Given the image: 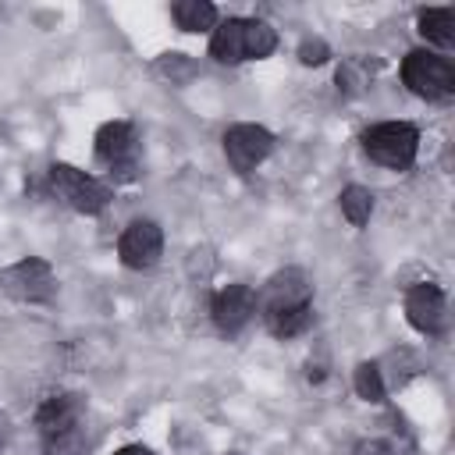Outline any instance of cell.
Masks as SVG:
<instances>
[{
  "label": "cell",
  "instance_id": "cell-1",
  "mask_svg": "<svg viewBox=\"0 0 455 455\" xmlns=\"http://www.w3.org/2000/svg\"><path fill=\"white\" fill-rule=\"evenodd\" d=\"M363 146H366V153H370L377 164H384V167H391V171H405V167L416 160L419 135H416L412 124L387 121V124L370 128L366 139H363Z\"/></svg>",
  "mask_w": 455,
  "mask_h": 455
},
{
  "label": "cell",
  "instance_id": "cell-2",
  "mask_svg": "<svg viewBox=\"0 0 455 455\" xmlns=\"http://www.w3.org/2000/svg\"><path fill=\"white\" fill-rule=\"evenodd\" d=\"M402 78L416 96H427V100H441V96H448L455 89L451 64L444 57H437V53H427V50H416V53L405 57Z\"/></svg>",
  "mask_w": 455,
  "mask_h": 455
},
{
  "label": "cell",
  "instance_id": "cell-3",
  "mask_svg": "<svg viewBox=\"0 0 455 455\" xmlns=\"http://www.w3.org/2000/svg\"><path fill=\"white\" fill-rule=\"evenodd\" d=\"M50 185L78 213H100L107 206V199H110V192L96 178H89L85 171H78L71 164H53L50 167Z\"/></svg>",
  "mask_w": 455,
  "mask_h": 455
},
{
  "label": "cell",
  "instance_id": "cell-4",
  "mask_svg": "<svg viewBox=\"0 0 455 455\" xmlns=\"http://www.w3.org/2000/svg\"><path fill=\"white\" fill-rule=\"evenodd\" d=\"M0 288L21 302H46L57 291V277L43 259H21L0 274Z\"/></svg>",
  "mask_w": 455,
  "mask_h": 455
},
{
  "label": "cell",
  "instance_id": "cell-5",
  "mask_svg": "<svg viewBox=\"0 0 455 455\" xmlns=\"http://www.w3.org/2000/svg\"><path fill=\"white\" fill-rule=\"evenodd\" d=\"M160 249H164V235L153 220H135L124 228L121 242H117V252L124 259V267L132 270H146L160 259Z\"/></svg>",
  "mask_w": 455,
  "mask_h": 455
},
{
  "label": "cell",
  "instance_id": "cell-6",
  "mask_svg": "<svg viewBox=\"0 0 455 455\" xmlns=\"http://www.w3.org/2000/svg\"><path fill=\"white\" fill-rule=\"evenodd\" d=\"M256 306L263 309V316L295 309V306H309V281L302 270H281L267 281L263 295L256 299Z\"/></svg>",
  "mask_w": 455,
  "mask_h": 455
},
{
  "label": "cell",
  "instance_id": "cell-7",
  "mask_svg": "<svg viewBox=\"0 0 455 455\" xmlns=\"http://www.w3.org/2000/svg\"><path fill=\"white\" fill-rule=\"evenodd\" d=\"M270 142L274 139H270L267 128H259V124H235L224 135V153H228V160L238 171H249V167H256L270 153Z\"/></svg>",
  "mask_w": 455,
  "mask_h": 455
},
{
  "label": "cell",
  "instance_id": "cell-8",
  "mask_svg": "<svg viewBox=\"0 0 455 455\" xmlns=\"http://www.w3.org/2000/svg\"><path fill=\"white\" fill-rule=\"evenodd\" d=\"M256 313V295L249 284H228L224 291H217L213 299V320L220 331L235 334L238 327L249 323V316Z\"/></svg>",
  "mask_w": 455,
  "mask_h": 455
},
{
  "label": "cell",
  "instance_id": "cell-9",
  "mask_svg": "<svg viewBox=\"0 0 455 455\" xmlns=\"http://www.w3.org/2000/svg\"><path fill=\"white\" fill-rule=\"evenodd\" d=\"M405 313H409V323L416 331L434 334L444 320V295L437 291V284H416L405 295Z\"/></svg>",
  "mask_w": 455,
  "mask_h": 455
},
{
  "label": "cell",
  "instance_id": "cell-10",
  "mask_svg": "<svg viewBox=\"0 0 455 455\" xmlns=\"http://www.w3.org/2000/svg\"><path fill=\"white\" fill-rule=\"evenodd\" d=\"M36 423H39V434L43 437H57V434L78 427V398L75 395H50L39 405Z\"/></svg>",
  "mask_w": 455,
  "mask_h": 455
},
{
  "label": "cell",
  "instance_id": "cell-11",
  "mask_svg": "<svg viewBox=\"0 0 455 455\" xmlns=\"http://www.w3.org/2000/svg\"><path fill=\"white\" fill-rule=\"evenodd\" d=\"M132 149H135V135H132V128L124 121H110V124H103L96 132V153H100V160L121 164V160L132 156Z\"/></svg>",
  "mask_w": 455,
  "mask_h": 455
},
{
  "label": "cell",
  "instance_id": "cell-12",
  "mask_svg": "<svg viewBox=\"0 0 455 455\" xmlns=\"http://www.w3.org/2000/svg\"><path fill=\"white\" fill-rule=\"evenodd\" d=\"M210 53H213L220 64H238V60H245V21L228 18V21L213 32Z\"/></svg>",
  "mask_w": 455,
  "mask_h": 455
},
{
  "label": "cell",
  "instance_id": "cell-13",
  "mask_svg": "<svg viewBox=\"0 0 455 455\" xmlns=\"http://www.w3.org/2000/svg\"><path fill=\"white\" fill-rule=\"evenodd\" d=\"M213 18H217V11H213L210 0H181V4H174V21L185 32H203V28L213 25Z\"/></svg>",
  "mask_w": 455,
  "mask_h": 455
},
{
  "label": "cell",
  "instance_id": "cell-14",
  "mask_svg": "<svg viewBox=\"0 0 455 455\" xmlns=\"http://www.w3.org/2000/svg\"><path fill=\"white\" fill-rule=\"evenodd\" d=\"M419 32L437 46H451L455 43V14L448 7L444 11H423L419 14Z\"/></svg>",
  "mask_w": 455,
  "mask_h": 455
},
{
  "label": "cell",
  "instance_id": "cell-15",
  "mask_svg": "<svg viewBox=\"0 0 455 455\" xmlns=\"http://www.w3.org/2000/svg\"><path fill=\"white\" fill-rule=\"evenodd\" d=\"M341 213H345L355 228L366 224L370 213H373V196H370V188H363V185H348V188L341 192Z\"/></svg>",
  "mask_w": 455,
  "mask_h": 455
},
{
  "label": "cell",
  "instance_id": "cell-16",
  "mask_svg": "<svg viewBox=\"0 0 455 455\" xmlns=\"http://www.w3.org/2000/svg\"><path fill=\"white\" fill-rule=\"evenodd\" d=\"M313 320V309L309 306H295V309H284V313H274L267 316V327L277 334V338H291V334H302Z\"/></svg>",
  "mask_w": 455,
  "mask_h": 455
},
{
  "label": "cell",
  "instance_id": "cell-17",
  "mask_svg": "<svg viewBox=\"0 0 455 455\" xmlns=\"http://www.w3.org/2000/svg\"><path fill=\"white\" fill-rule=\"evenodd\" d=\"M277 36L267 21H245V57H267L274 53Z\"/></svg>",
  "mask_w": 455,
  "mask_h": 455
},
{
  "label": "cell",
  "instance_id": "cell-18",
  "mask_svg": "<svg viewBox=\"0 0 455 455\" xmlns=\"http://www.w3.org/2000/svg\"><path fill=\"white\" fill-rule=\"evenodd\" d=\"M355 391H359V398H366V402H380V398H384V380H380V370H377L373 363L355 366Z\"/></svg>",
  "mask_w": 455,
  "mask_h": 455
},
{
  "label": "cell",
  "instance_id": "cell-19",
  "mask_svg": "<svg viewBox=\"0 0 455 455\" xmlns=\"http://www.w3.org/2000/svg\"><path fill=\"white\" fill-rule=\"evenodd\" d=\"M82 448H85L82 427H71L57 437H46V455H82Z\"/></svg>",
  "mask_w": 455,
  "mask_h": 455
},
{
  "label": "cell",
  "instance_id": "cell-20",
  "mask_svg": "<svg viewBox=\"0 0 455 455\" xmlns=\"http://www.w3.org/2000/svg\"><path fill=\"white\" fill-rule=\"evenodd\" d=\"M299 57H302V64H320V60H327V43L323 39H306L299 46Z\"/></svg>",
  "mask_w": 455,
  "mask_h": 455
},
{
  "label": "cell",
  "instance_id": "cell-21",
  "mask_svg": "<svg viewBox=\"0 0 455 455\" xmlns=\"http://www.w3.org/2000/svg\"><path fill=\"white\" fill-rule=\"evenodd\" d=\"M355 455H395V451H391V444H384V441H359V444H355Z\"/></svg>",
  "mask_w": 455,
  "mask_h": 455
},
{
  "label": "cell",
  "instance_id": "cell-22",
  "mask_svg": "<svg viewBox=\"0 0 455 455\" xmlns=\"http://www.w3.org/2000/svg\"><path fill=\"white\" fill-rule=\"evenodd\" d=\"M114 455H153V451L142 448V444H128V448H121V451H114Z\"/></svg>",
  "mask_w": 455,
  "mask_h": 455
}]
</instances>
